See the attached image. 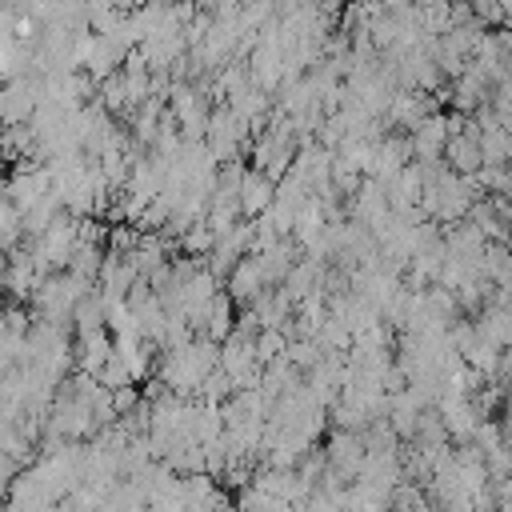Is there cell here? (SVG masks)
Masks as SVG:
<instances>
[{
    "mask_svg": "<svg viewBox=\"0 0 512 512\" xmlns=\"http://www.w3.org/2000/svg\"><path fill=\"white\" fill-rule=\"evenodd\" d=\"M220 360V344L204 340V336H192L184 348H172V352H160L156 360V384L172 396H184L192 400L200 392V384L208 380V372L216 368Z\"/></svg>",
    "mask_w": 512,
    "mask_h": 512,
    "instance_id": "1",
    "label": "cell"
},
{
    "mask_svg": "<svg viewBox=\"0 0 512 512\" xmlns=\"http://www.w3.org/2000/svg\"><path fill=\"white\" fill-rule=\"evenodd\" d=\"M84 292H88V284H80L76 276H68V272H48V276L36 284V292H32V300H28V312H32L36 320L72 328V312H76V304L84 300Z\"/></svg>",
    "mask_w": 512,
    "mask_h": 512,
    "instance_id": "2",
    "label": "cell"
},
{
    "mask_svg": "<svg viewBox=\"0 0 512 512\" xmlns=\"http://www.w3.org/2000/svg\"><path fill=\"white\" fill-rule=\"evenodd\" d=\"M248 144H252V132H248L224 104H216V108H212V120H208V132H204L208 156H212L216 164H232V160L244 156Z\"/></svg>",
    "mask_w": 512,
    "mask_h": 512,
    "instance_id": "3",
    "label": "cell"
},
{
    "mask_svg": "<svg viewBox=\"0 0 512 512\" xmlns=\"http://www.w3.org/2000/svg\"><path fill=\"white\" fill-rule=\"evenodd\" d=\"M0 500H4V512H52V508L60 504L32 464L20 468V472L8 480V488H4Z\"/></svg>",
    "mask_w": 512,
    "mask_h": 512,
    "instance_id": "4",
    "label": "cell"
},
{
    "mask_svg": "<svg viewBox=\"0 0 512 512\" xmlns=\"http://www.w3.org/2000/svg\"><path fill=\"white\" fill-rule=\"evenodd\" d=\"M320 452H324L328 476H336L340 484H352L360 476V464H364V436L360 432H336L332 428V436H328V444Z\"/></svg>",
    "mask_w": 512,
    "mask_h": 512,
    "instance_id": "5",
    "label": "cell"
},
{
    "mask_svg": "<svg viewBox=\"0 0 512 512\" xmlns=\"http://www.w3.org/2000/svg\"><path fill=\"white\" fill-rule=\"evenodd\" d=\"M444 164H448V172H456V176H464V180H472V176L484 168V156H480V128H476L472 116L464 120V128H460L456 136H448V144H444Z\"/></svg>",
    "mask_w": 512,
    "mask_h": 512,
    "instance_id": "6",
    "label": "cell"
},
{
    "mask_svg": "<svg viewBox=\"0 0 512 512\" xmlns=\"http://www.w3.org/2000/svg\"><path fill=\"white\" fill-rule=\"evenodd\" d=\"M440 112V100L436 96H428V92H416V88H400L396 96H392V104H388V128H404V136L420 124V120H428V116H436Z\"/></svg>",
    "mask_w": 512,
    "mask_h": 512,
    "instance_id": "7",
    "label": "cell"
},
{
    "mask_svg": "<svg viewBox=\"0 0 512 512\" xmlns=\"http://www.w3.org/2000/svg\"><path fill=\"white\" fill-rule=\"evenodd\" d=\"M408 144H412V164H436L444 160V144H448V116L436 112L428 120H420L412 132H408Z\"/></svg>",
    "mask_w": 512,
    "mask_h": 512,
    "instance_id": "8",
    "label": "cell"
},
{
    "mask_svg": "<svg viewBox=\"0 0 512 512\" xmlns=\"http://www.w3.org/2000/svg\"><path fill=\"white\" fill-rule=\"evenodd\" d=\"M224 284H228L224 292L232 296V304H236V308H248L260 292H268V280H264V272H260V260H256V256H244V260L228 272V280H224Z\"/></svg>",
    "mask_w": 512,
    "mask_h": 512,
    "instance_id": "9",
    "label": "cell"
},
{
    "mask_svg": "<svg viewBox=\"0 0 512 512\" xmlns=\"http://www.w3.org/2000/svg\"><path fill=\"white\" fill-rule=\"evenodd\" d=\"M140 276H136V268L128 264V256H120V252H104V260H100V276H96V288L108 296V300H124L128 292H132V284H136Z\"/></svg>",
    "mask_w": 512,
    "mask_h": 512,
    "instance_id": "10",
    "label": "cell"
},
{
    "mask_svg": "<svg viewBox=\"0 0 512 512\" xmlns=\"http://www.w3.org/2000/svg\"><path fill=\"white\" fill-rule=\"evenodd\" d=\"M272 196H276V180H268V176L248 168L244 184H240V216L244 220H260L272 208Z\"/></svg>",
    "mask_w": 512,
    "mask_h": 512,
    "instance_id": "11",
    "label": "cell"
},
{
    "mask_svg": "<svg viewBox=\"0 0 512 512\" xmlns=\"http://www.w3.org/2000/svg\"><path fill=\"white\" fill-rule=\"evenodd\" d=\"M168 260H172V256H168V244H164L160 236H152V232H140L136 248L128 252V264L136 268V276H140V280L156 276V272H160Z\"/></svg>",
    "mask_w": 512,
    "mask_h": 512,
    "instance_id": "12",
    "label": "cell"
},
{
    "mask_svg": "<svg viewBox=\"0 0 512 512\" xmlns=\"http://www.w3.org/2000/svg\"><path fill=\"white\" fill-rule=\"evenodd\" d=\"M232 328H236V304H232L228 292H216V300L208 304V316H204L200 336L212 340V344H224L232 336Z\"/></svg>",
    "mask_w": 512,
    "mask_h": 512,
    "instance_id": "13",
    "label": "cell"
},
{
    "mask_svg": "<svg viewBox=\"0 0 512 512\" xmlns=\"http://www.w3.org/2000/svg\"><path fill=\"white\" fill-rule=\"evenodd\" d=\"M480 272H484V280L492 288H508L512 284V248L508 244H484Z\"/></svg>",
    "mask_w": 512,
    "mask_h": 512,
    "instance_id": "14",
    "label": "cell"
},
{
    "mask_svg": "<svg viewBox=\"0 0 512 512\" xmlns=\"http://www.w3.org/2000/svg\"><path fill=\"white\" fill-rule=\"evenodd\" d=\"M100 512H148V496L140 492L136 480H120V484L104 496Z\"/></svg>",
    "mask_w": 512,
    "mask_h": 512,
    "instance_id": "15",
    "label": "cell"
},
{
    "mask_svg": "<svg viewBox=\"0 0 512 512\" xmlns=\"http://www.w3.org/2000/svg\"><path fill=\"white\" fill-rule=\"evenodd\" d=\"M388 512H432V504H428V496H424L420 484L400 480V484L388 492Z\"/></svg>",
    "mask_w": 512,
    "mask_h": 512,
    "instance_id": "16",
    "label": "cell"
}]
</instances>
